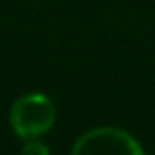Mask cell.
<instances>
[{
    "mask_svg": "<svg viewBox=\"0 0 155 155\" xmlns=\"http://www.w3.org/2000/svg\"><path fill=\"white\" fill-rule=\"evenodd\" d=\"M55 104L45 94H26L17 98L9 110V123L17 138H41L55 123Z\"/></svg>",
    "mask_w": 155,
    "mask_h": 155,
    "instance_id": "1",
    "label": "cell"
},
{
    "mask_svg": "<svg viewBox=\"0 0 155 155\" xmlns=\"http://www.w3.org/2000/svg\"><path fill=\"white\" fill-rule=\"evenodd\" d=\"M74 155H96V153H115V155H142V144L119 127H94L79 136L72 147Z\"/></svg>",
    "mask_w": 155,
    "mask_h": 155,
    "instance_id": "2",
    "label": "cell"
},
{
    "mask_svg": "<svg viewBox=\"0 0 155 155\" xmlns=\"http://www.w3.org/2000/svg\"><path fill=\"white\" fill-rule=\"evenodd\" d=\"M21 153H26V155H47L49 153V147L43 144L41 138H28L21 144Z\"/></svg>",
    "mask_w": 155,
    "mask_h": 155,
    "instance_id": "3",
    "label": "cell"
}]
</instances>
